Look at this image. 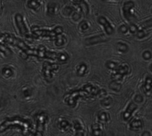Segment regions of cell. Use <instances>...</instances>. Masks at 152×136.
<instances>
[{"mask_svg": "<svg viewBox=\"0 0 152 136\" xmlns=\"http://www.w3.org/2000/svg\"><path fill=\"white\" fill-rule=\"evenodd\" d=\"M18 128L21 129L23 136H34L32 132V124L31 121L22 118L16 117L7 118L0 125V132H4L10 128Z\"/></svg>", "mask_w": 152, "mask_h": 136, "instance_id": "6da1fadb", "label": "cell"}, {"mask_svg": "<svg viewBox=\"0 0 152 136\" xmlns=\"http://www.w3.org/2000/svg\"><path fill=\"white\" fill-rule=\"evenodd\" d=\"M0 43L1 44H7L11 46H16L19 48L22 52H26L31 48L26 45V43L19 38H17L15 36L9 34H0Z\"/></svg>", "mask_w": 152, "mask_h": 136, "instance_id": "7a4b0ae2", "label": "cell"}, {"mask_svg": "<svg viewBox=\"0 0 152 136\" xmlns=\"http://www.w3.org/2000/svg\"><path fill=\"white\" fill-rule=\"evenodd\" d=\"M31 31L33 34L36 37H56L58 36L61 35L63 32V28L61 26H57L53 30H47V29H40L37 26H33L31 28Z\"/></svg>", "mask_w": 152, "mask_h": 136, "instance_id": "3957f363", "label": "cell"}, {"mask_svg": "<svg viewBox=\"0 0 152 136\" xmlns=\"http://www.w3.org/2000/svg\"><path fill=\"white\" fill-rule=\"evenodd\" d=\"M88 97H89L88 94L86 93L83 89H80V90H74L68 92L65 95V102L70 107H74L77 105V102L79 98H86Z\"/></svg>", "mask_w": 152, "mask_h": 136, "instance_id": "277c9868", "label": "cell"}, {"mask_svg": "<svg viewBox=\"0 0 152 136\" xmlns=\"http://www.w3.org/2000/svg\"><path fill=\"white\" fill-rule=\"evenodd\" d=\"M58 69H59V65L45 61L42 65L43 77L48 82H50L53 78V72Z\"/></svg>", "mask_w": 152, "mask_h": 136, "instance_id": "5b68a950", "label": "cell"}, {"mask_svg": "<svg viewBox=\"0 0 152 136\" xmlns=\"http://www.w3.org/2000/svg\"><path fill=\"white\" fill-rule=\"evenodd\" d=\"M36 122H37V132L36 133L42 135L43 132L45 130V126L47 123L48 116L46 113L40 112L36 115L35 117Z\"/></svg>", "mask_w": 152, "mask_h": 136, "instance_id": "8992f818", "label": "cell"}, {"mask_svg": "<svg viewBox=\"0 0 152 136\" xmlns=\"http://www.w3.org/2000/svg\"><path fill=\"white\" fill-rule=\"evenodd\" d=\"M15 22H16V25L21 35L23 36V37H28V36H29L28 30L27 28L26 25H25V22H24L23 17H22L20 13L16 14V16H15Z\"/></svg>", "mask_w": 152, "mask_h": 136, "instance_id": "52a82bcc", "label": "cell"}, {"mask_svg": "<svg viewBox=\"0 0 152 136\" xmlns=\"http://www.w3.org/2000/svg\"><path fill=\"white\" fill-rule=\"evenodd\" d=\"M134 7V3L132 1H129L125 2L124 5H123V13H124V16L128 21L132 22V24L134 22L135 16H134L133 13H132V8Z\"/></svg>", "mask_w": 152, "mask_h": 136, "instance_id": "ba28073f", "label": "cell"}, {"mask_svg": "<svg viewBox=\"0 0 152 136\" xmlns=\"http://www.w3.org/2000/svg\"><path fill=\"white\" fill-rule=\"evenodd\" d=\"M108 40V38L105 34H100V35H96L86 39L85 43H86V46H92V45L97 44V43H104V42H106Z\"/></svg>", "mask_w": 152, "mask_h": 136, "instance_id": "9c48e42d", "label": "cell"}, {"mask_svg": "<svg viewBox=\"0 0 152 136\" xmlns=\"http://www.w3.org/2000/svg\"><path fill=\"white\" fill-rule=\"evenodd\" d=\"M98 22L103 26L104 29H105V32L108 35H111L114 33V28L111 26L110 22L107 20L106 18H105L104 16H99L98 17Z\"/></svg>", "mask_w": 152, "mask_h": 136, "instance_id": "30bf717a", "label": "cell"}, {"mask_svg": "<svg viewBox=\"0 0 152 136\" xmlns=\"http://www.w3.org/2000/svg\"><path fill=\"white\" fill-rule=\"evenodd\" d=\"M82 89L86 92V93L88 94L89 96H99V93L100 89L99 88L96 87V86H94L91 84H86L83 86Z\"/></svg>", "mask_w": 152, "mask_h": 136, "instance_id": "8fae6325", "label": "cell"}, {"mask_svg": "<svg viewBox=\"0 0 152 136\" xmlns=\"http://www.w3.org/2000/svg\"><path fill=\"white\" fill-rule=\"evenodd\" d=\"M137 108V104H135V103L134 102L130 103L129 105L128 106L126 110L125 111V112L123 113V119H124L125 121L129 120V119L131 118V116H132V115L133 114L134 112L136 110Z\"/></svg>", "mask_w": 152, "mask_h": 136, "instance_id": "7c38bea8", "label": "cell"}, {"mask_svg": "<svg viewBox=\"0 0 152 136\" xmlns=\"http://www.w3.org/2000/svg\"><path fill=\"white\" fill-rule=\"evenodd\" d=\"M36 51H37L36 57L39 58V59H45V58L46 53H47L48 50L45 46H39V48L37 49H36Z\"/></svg>", "mask_w": 152, "mask_h": 136, "instance_id": "4fadbf2b", "label": "cell"}, {"mask_svg": "<svg viewBox=\"0 0 152 136\" xmlns=\"http://www.w3.org/2000/svg\"><path fill=\"white\" fill-rule=\"evenodd\" d=\"M129 71V68L128 65H119L118 68L116 69V73L121 76H124L127 74Z\"/></svg>", "mask_w": 152, "mask_h": 136, "instance_id": "5bb4252c", "label": "cell"}, {"mask_svg": "<svg viewBox=\"0 0 152 136\" xmlns=\"http://www.w3.org/2000/svg\"><path fill=\"white\" fill-rule=\"evenodd\" d=\"M142 125H143V124H142V121L140 120V119H134V120H133L131 122L130 127L132 129L137 130V129H141L142 127Z\"/></svg>", "mask_w": 152, "mask_h": 136, "instance_id": "9a60e30c", "label": "cell"}, {"mask_svg": "<svg viewBox=\"0 0 152 136\" xmlns=\"http://www.w3.org/2000/svg\"><path fill=\"white\" fill-rule=\"evenodd\" d=\"M151 82H152V79L151 77H147L146 78H145V84H144L143 86V89L145 93H149V92H151Z\"/></svg>", "mask_w": 152, "mask_h": 136, "instance_id": "2e32d148", "label": "cell"}, {"mask_svg": "<svg viewBox=\"0 0 152 136\" xmlns=\"http://www.w3.org/2000/svg\"><path fill=\"white\" fill-rule=\"evenodd\" d=\"M87 65L85 63H82L80 65H78L77 69V74H78L79 76H83L86 74V71H87Z\"/></svg>", "mask_w": 152, "mask_h": 136, "instance_id": "e0dca14e", "label": "cell"}, {"mask_svg": "<svg viewBox=\"0 0 152 136\" xmlns=\"http://www.w3.org/2000/svg\"><path fill=\"white\" fill-rule=\"evenodd\" d=\"M103 133L101 130L100 127L98 124H94L92 126V135L93 136H102Z\"/></svg>", "mask_w": 152, "mask_h": 136, "instance_id": "ac0fdd59", "label": "cell"}, {"mask_svg": "<svg viewBox=\"0 0 152 136\" xmlns=\"http://www.w3.org/2000/svg\"><path fill=\"white\" fill-rule=\"evenodd\" d=\"M109 88L111 89L112 90L116 91V92H120L121 90V84H120L119 82L114 81V80H112L111 82V83L109 84Z\"/></svg>", "mask_w": 152, "mask_h": 136, "instance_id": "d6986e66", "label": "cell"}, {"mask_svg": "<svg viewBox=\"0 0 152 136\" xmlns=\"http://www.w3.org/2000/svg\"><path fill=\"white\" fill-rule=\"evenodd\" d=\"M28 7L34 10H37L40 7V3L39 2V0H29L28 2Z\"/></svg>", "mask_w": 152, "mask_h": 136, "instance_id": "ffe728a7", "label": "cell"}, {"mask_svg": "<svg viewBox=\"0 0 152 136\" xmlns=\"http://www.w3.org/2000/svg\"><path fill=\"white\" fill-rule=\"evenodd\" d=\"M98 119L101 122H107L110 120V116L107 112H99V115H98Z\"/></svg>", "mask_w": 152, "mask_h": 136, "instance_id": "44dd1931", "label": "cell"}, {"mask_svg": "<svg viewBox=\"0 0 152 136\" xmlns=\"http://www.w3.org/2000/svg\"><path fill=\"white\" fill-rule=\"evenodd\" d=\"M65 43H66V38H65V37L62 36V34L56 37V40H55V45L56 46H62Z\"/></svg>", "mask_w": 152, "mask_h": 136, "instance_id": "7402d4cb", "label": "cell"}, {"mask_svg": "<svg viewBox=\"0 0 152 136\" xmlns=\"http://www.w3.org/2000/svg\"><path fill=\"white\" fill-rule=\"evenodd\" d=\"M2 74L5 77H10L13 74V70L10 67H4L2 69Z\"/></svg>", "mask_w": 152, "mask_h": 136, "instance_id": "603a6c76", "label": "cell"}, {"mask_svg": "<svg viewBox=\"0 0 152 136\" xmlns=\"http://www.w3.org/2000/svg\"><path fill=\"white\" fill-rule=\"evenodd\" d=\"M117 49L120 52H127L129 50V46L123 43H118L117 44Z\"/></svg>", "mask_w": 152, "mask_h": 136, "instance_id": "cb8c5ba5", "label": "cell"}, {"mask_svg": "<svg viewBox=\"0 0 152 136\" xmlns=\"http://www.w3.org/2000/svg\"><path fill=\"white\" fill-rule=\"evenodd\" d=\"M69 57H68V54L65 53V52H62V53H58V57H57V60L59 62H66L68 60Z\"/></svg>", "mask_w": 152, "mask_h": 136, "instance_id": "d4e9b609", "label": "cell"}, {"mask_svg": "<svg viewBox=\"0 0 152 136\" xmlns=\"http://www.w3.org/2000/svg\"><path fill=\"white\" fill-rule=\"evenodd\" d=\"M105 66L108 68V69H111V70H115L118 68L119 65L117 62H114V61H108L105 64Z\"/></svg>", "mask_w": 152, "mask_h": 136, "instance_id": "484cf974", "label": "cell"}, {"mask_svg": "<svg viewBox=\"0 0 152 136\" xmlns=\"http://www.w3.org/2000/svg\"><path fill=\"white\" fill-rule=\"evenodd\" d=\"M57 57H58V53H55V52L47 51L45 58H48V59H50V60H57Z\"/></svg>", "mask_w": 152, "mask_h": 136, "instance_id": "4316f807", "label": "cell"}, {"mask_svg": "<svg viewBox=\"0 0 152 136\" xmlns=\"http://www.w3.org/2000/svg\"><path fill=\"white\" fill-rule=\"evenodd\" d=\"M55 10H56V4L54 3H49L48 5V13L51 16L54 14Z\"/></svg>", "mask_w": 152, "mask_h": 136, "instance_id": "83f0119b", "label": "cell"}, {"mask_svg": "<svg viewBox=\"0 0 152 136\" xmlns=\"http://www.w3.org/2000/svg\"><path fill=\"white\" fill-rule=\"evenodd\" d=\"M59 127L63 129V130H68L70 128V124L67 121L63 120L59 123Z\"/></svg>", "mask_w": 152, "mask_h": 136, "instance_id": "f1b7e54d", "label": "cell"}, {"mask_svg": "<svg viewBox=\"0 0 152 136\" xmlns=\"http://www.w3.org/2000/svg\"><path fill=\"white\" fill-rule=\"evenodd\" d=\"M112 98H103V99L101 101V104H102V106H103V107H107V106H109L111 105V103H112Z\"/></svg>", "mask_w": 152, "mask_h": 136, "instance_id": "f546056e", "label": "cell"}, {"mask_svg": "<svg viewBox=\"0 0 152 136\" xmlns=\"http://www.w3.org/2000/svg\"><path fill=\"white\" fill-rule=\"evenodd\" d=\"M128 28H129V31L133 34H136L137 33V31H139V28H138V27L134 23L131 24L130 26H129Z\"/></svg>", "mask_w": 152, "mask_h": 136, "instance_id": "4dcf8cb0", "label": "cell"}, {"mask_svg": "<svg viewBox=\"0 0 152 136\" xmlns=\"http://www.w3.org/2000/svg\"><path fill=\"white\" fill-rule=\"evenodd\" d=\"M147 34H148V33H147V31H145V29H140L139 28V31H137L136 35L138 38L142 39L143 38V37H145Z\"/></svg>", "mask_w": 152, "mask_h": 136, "instance_id": "1f68e13d", "label": "cell"}, {"mask_svg": "<svg viewBox=\"0 0 152 136\" xmlns=\"http://www.w3.org/2000/svg\"><path fill=\"white\" fill-rule=\"evenodd\" d=\"M142 57H143V59L146 60H148L151 59V51H144L143 54H142Z\"/></svg>", "mask_w": 152, "mask_h": 136, "instance_id": "d6a6232c", "label": "cell"}, {"mask_svg": "<svg viewBox=\"0 0 152 136\" xmlns=\"http://www.w3.org/2000/svg\"><path fill=\"white\" fill-rule=\"evenodd\" d=\"M80 27L83 31H86V30H87L88 28V22H86V21H83V22H82L81 23H80Z\"/></svg>", "mask_w": 152, "mask_h": 136, "instance_id": "836d02e7", "label": "cell"}, {"mask_svg": "<svg viewBox=\"0 0 152 136\" xmlns=\"http://www.w3.org/2000/svg\"><path fill=\"white\" fill-rule=\"evenodd\" d=\"M143 101V98L141 95H137L134 98V101L137 103H141Z\"/></svg>", "mask_w": 152, "mask_h": 136, "instance_id": "e575fe53", "label": "cell"}, {"mask_svg": "<svg viewBox=\"0 0 152 136\" xmlns=\"http://www.w3.org/2000/svg\"><path fill=\"white\" fill-rule=\"evenodd\" d=\"M128 31H129V28L126 25H122V26L120 27V31L123 34H126V33L128 32Z\"/></svg>", "mask_w": 152, "mask_h": 136, "instance_id": "d590c367", "label": "cell"}, {"mask_svg": "<svg viewBox=\"0 0 152 136\" xmlns=\"http://www.w3.org/2000/svg\"><path fill=\"white\" fill-rule=\"evenodd\" d=\"M75 136H84V130H83V129H80L76 130Z\"/></svg>", "mask_w": 152, "mask_h": 136, "instance_id": "8d00e7d4", "label": "cell"}, {"mask_svg": "<svg viewBox=\"0 0 152 136\" xmlns=\"http://www.w3.org/2000/svg\"><path fill=\"white\" fill-rule=\"evenodd\" d=\"M23 94L24 95H25V97H29L31 93V91H30L29 89H25V90L23 92Z\"/></svg>", "mask_w": 152, "mask_h": 136, "instance_id": "74e56055", "label": "cell"}, {"mask_svg": "<svg viewBox=\"0 0 152 136\" xmlns=\"http://www.w3.org/2000/svg\"><path fill=\"white\" fill-rule=\"evenodd\" d=\"M74 1L76 3V4H79V5H80V4H82L83 3L85 2L84 0H74Z\"/></svg>", "mask_w": 152, "mask_h": 136, "instance_id": "f35d334b", "label": "cell"}, {"mask_svg": "<svg viewBox=\"0 0 152 136\" xmlns=\"http://www.w3.org/2000/svg\"><path fill=\"white\" fill-rule=\"evenodd\" d=\"M142 136H151V135H150V133L148 132H145L142 134Z\"/></svg>", "mask_w": 152, "mask_h": 136, "instance_id": "ab89813d", "label": "cell"}]
</instances>
